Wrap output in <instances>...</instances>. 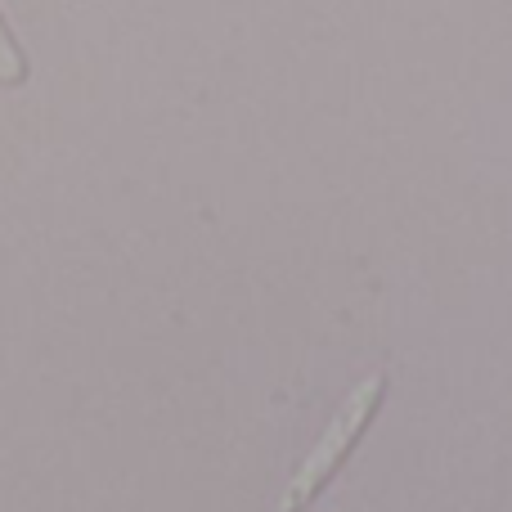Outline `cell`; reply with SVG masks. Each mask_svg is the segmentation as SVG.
Here are the masks:
<instances>
[{"label":"cell","mask_w":512,"mask_h":512,"mask_svg":"<svg viewBox=\"0 0 512 512\" xmlns=\"http://www.w3.org/2000/svg\"><path fill=\"white\" fill-rule=\"evenodd\" d=\"M382 396H387V373H369L364 382H355V387L346 391V400L337 405L333 423L324 427V436L315 441V450L306 454V463H301L297 477H292L288 490H283L279 512H306L310 504H315L319 490L337 477V468H342V463L351 459V450L360 445L364 427L373 423Z\"/></svg>","instance_id":"6da1fadb"},{"label":"cell","mask_w":512,"mask_h":512,"mask_svg":"<svg viewBox=\"0 0 512 512\" xmlns=\"http://www.w3.org/2000/svg\"><path fill=\"white\" fill-rule=\"evenodd\" d=\"M27 81V59L18 50L14 32L5 27V14H0V86H23Z\"/></svg>","instance_id":"7a4b0ae2"}]
</instances>
